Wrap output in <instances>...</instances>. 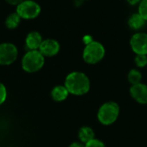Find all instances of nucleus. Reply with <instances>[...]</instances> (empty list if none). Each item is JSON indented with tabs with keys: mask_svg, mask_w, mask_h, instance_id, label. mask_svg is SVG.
Masks as SVG:
<instances>
[{
	"mask_svg": "<svg viewBox=\"0 0 147 147\" xmlns=\"http://www.w3.org/2000/svg\"><path fill=\"white\" fill-rule=\"evenodd\" d=\"M65 86L70 94L74 96H83L89 92L90 82L87 75L84 72L72 71L66 76Z\"/></svg>",
	"mask_w": 147,
	"mask_h": 147,
	"instance_id": "nucleus-1",
	"label": "nucleus"
},
{
	"mask_svg": "<svg viewBox=\"0 0 147 147\" xmlns=\"http://www.w3.org/2000/svg\"><path fill=\"white\" fill-rule=\"evenodd\" d=\"M45 63V57L39 50H29L22 59V69L28 73H34L40 71Z\"/></svg>",
	"mask_w": 147,
	"mask_h": 147,
	"instance_id": "nucleus-2",
	"label": "nucleus"
},
{
	"mask_svg": "<svg viewBox=\"0 0 147 147\" xmlns=\"http://www.w3.org/2000/svg\"><path fill=\"white\" fill-rule=\"evenodd\" d=\"M119 114V105L115 102H108L100 107L97 112V119L102 125L109 126L116 121Z\"/></svg>",
	"mask_w": 147,
	"mask_h": 147,
	"instance_id": "nucleus-3",
	"label": "nucleus"
},
{
	"mask_svg": "<svg viewBox=\"0 0 147 147\" xmlns=\"http://www.w3.org/2000/svg\"><path fill=\"white\" fill-rule=\"evenodd\" d=\"M105 56V48L98 41L92 40L87 44L83 52V59L87 64L95 65Z\"/></svg>",
	"mask_w": 147,
	"mask_h": 147,
	"instance_id": "nucleus-4",
	"label": "nucleus"
},
{
	"mask_svg": "<svg viewBox=\"0 0 147 147\" xmlns=\"http://www.w3.org/2000/svg\"><path fill=\"white\" fill-rule=\"evenodd\" d=\"M22 19H34L40 13V6L34 1L24 0L16 6V11Z\"/></svg>",
	"mask_w": 147,
	"mask_h": 147,
	"instance_id": "nucleus-5",
	"label": "nucleus"
},
{
	"mask_svg": "<svg viewBox=\"0 0 147 147\" xmlns=\"http://www.w3.org/2000/svg\"><path fill=\"white\" fill-rule=\"evenodd\" d=\"M18 51L16 47L12 43L0 44V65H9L17 59Z\"/></svg>",
	"mask_w": 147,
	"mask_h": 147,
	"instance_id": "nucleus-6",
	"label": "nucleus"
},
{
	"mask_svg": "<svg viewBox=\"0 0 147 147\" xmlns=\"http://www.w3.org/2000/svg\"><path fill=\"white\" fill-rule=\"evenodd\" d=\"M130 46L136 54L147 55V34L136 33L130 40Z\"/></svg>",
	"mask_w": 147,
	"mask_h": 147,
	"instance_id": "nucleus-7",
	"label": "nucleus"
},
{
	"mask_svg": "<svg viewBox=\"0 0 147 147\" xmlns=\"http://www.w3.org/2000/svg\"><path fill=\"white\" fill-rule=\"evenodd\" d=\"M59 44L57 40L53 39L43 40L39 51L44 57H53L58 54L59 52Z\"/></svg>",
	"mask_w": 147,
	"mask_h": 147,
	"instance_id": "nucleus-8",
	"label": "nucleus"
},
{
	"mask_svg": "<svg viewBox=\"0 0 147 147\" xmlns=\"http://www.w3.org/2000/svg\"><path fill=\"white\" fill-rule=\"evenodd\" d=\"M131 96L140 104H147V85L140 83L130 88Z\"/></svg>",
	"mask_w": 147,
	"mask_h": 147,
	"instance_id": "nucleus-9",
	"label": "nucleus"
},
{
	"mask_svg": "<svg viewBox=\"0 0 147 147\" xmlns=\"http://www.w3.org/2000/svg\"><path fill=\"white\" fill-rule=\"evenodd\" d=\"M43 41L42 36L40 35V33L36 31L30 32L27 37H26V47H28V51L29 50H39L41 43Z\"/></svg>",
	"mask_w": 147,
	"mask_h": 147,
	"instance_id": "nucleus-10",
	"label": "nucleus"
},
{
	"mask_svg": "<svg viewBox=\"0 0 147 147\" xmlns=\"http://www.w3.org/2000/svg\"><path fill=\"white\" fill-rule=\"evenodd\" d=\"M69 94L70 93L65 85H57L51 91V96L53 100L59 102L65 101L68 97Z\"/></svg>",
	"mask_w": 147,
	"mask_h": 147,
	"instance_id": "nucleus-11",
	"label": "nucleus"
},
{
	"mask_svg": "<svg viewBox=\"0 0 147 147\" xmlns=\"http://www.w3.org/2000/svg\"><path fill=\"white\" fill-rule=\"evenodd\" d=\"M78 139L83 144H86L89 141L95 139L94 130L90 127H82L78 131Z\"/></svg>",
	"mask_w": 147,
	"mask_h": 147,
	"instance_id": "nucleus-12",
	"label": "nucleus"
},
{
	"mask_svg": "<svg viewBox=\"0 0 147 147\" xmlns=\"http://www.w3.org/2000/svg\"><path fill=\"white\" fill-rule=\"evenodd\" d=\"M146 23V20L139 14H134L130 16L129 20H128V25L132 29L134 30H138L140 29Z\"/></svg>",
	"mask_w": 147,
	"mask_h": 147,
	"instance_id": "nucleus-13",
	"label": "nucleus"
},
{
	"mask_svg": "<svg viewBox=\"0 0 147 147\" xmlns=\"http://www.w3.org/2000/svg\"><path fill=\"white\" fill-rule=\"evenodd\" d=\"M21 19L22 18L19 16V15L16 12L11 13L6 17L5 25L9 29H14L18 27V25L21 22Z\"/></svg>",
	"mask_w": 147,
	"mask_h": 147,
	"instance_id": "nucleus-14",
	"label": "nucleus"
},
{
	"mask_svg": "<svg viewBox=\"0 0 147 147\" xmlns=\"http://www.w3.org/2000/svg\"><path fill=\"white\" fill-rule=\"evenodd\" d=\"M127 79L129 81V83L132 85H135L138 84L140 83H141V79H142V74L140 71L136 70V69H132L127 75Z\"/></svg>",
	"mask_w": 147,
	"mask_h": 147,
	"instance_id": "nucleus-15",
	"label": "nucleus"
},
{
	"mask_svg": "<svg viewBox=\"0 0 147 147\" xmlns=\"http://www.w3.org/2000/svg\"><path fill=\"white\" fill-rule=\"evenodd\" d=\"M134 62L138 67L143 68V67L146 66L147 56L146 55H143V54H137L135 59H134Z\"/></svg>",
	"mask_w": 147,
	"mask_h": 147,
	"instance_id": "nucleus-16",
	"label": "nucleus"
},
{
	"mask_svg": "<svg viewBox=\"0 0 147 147\" xmlns=\"http://www.w3.org/2000/svg\"><path fill=\"white\" fill-rule=\"evenodd\" d=\"M146 21H147V0H141L139 4L138 12Z\"/></svg>",
	"mask_w": 147,
	"mask_h": 147,
	"instance_id": "nucleus-17",
	"label": "nucleus"
},
{
	"mask_svg": "<svg viewBox=\"0 0 147 147\" xmlns=\"http://www.w3.org/2000/svg\"><path fill=\"white\" fill-rule=\"evenodd\" d=\"M84 147H106L104 143L99 140L96 139H93L92 140L89 141L88 143H86L84 145Z\"/></svg>",
	"mask_w": 147,
	"mask_h": 147,
	"instance_id": "nucleus-18",
	"label": "nucleus"
},
{
	"mask_svg": "<svg viewBox=\"0 0 147 147\" xmlns=\"http://www.w3.org/2000/svg\"><path fill=\"white\" fill-rule=\"evenodd\" d=\"M7 98V90L6 87L0 82V105H2Z\"/></svg>",
	"mask_w": 147,
	"mask_h": 147,
	"instance_id": "nucleus-19",
	"label": "nucleus"
},
{
	"mask_svg": "<svg viewBox=\"0 0 147 147\" xmlns=\"http://www.w3.org/2000/svg\"><path fill=\"white\" fill-rule=\"evenodd\" d=\"M8 3H9V4H12V5H18L19 3H21L22 1H24V0H5Z\"/></svg>",
	"mask_w": 147,
	"mask_h": 147,
	"instance_id": "nucleus-20",
	"label": "nucleus"
},
{
	"mask_svg": "<svg viewBox=\"0 0 147 147\" xmlns=\"http://www.w3.org/2000/svg\"><path fill=\"white\" fill-rule=\"evenodd\" d=\"M69 147H84L83 146V143H79V142H73L70 145Z\"/></svg>",
	"mask_w": 147,
	"mask_h": 147,
	"instance_id": "nucleus-21",
	"label": "nucleus"
},
{
	"mask_svg": "<svg viewBox=\"0 0 147 147\" xmlns=\"http://www.w3.org/2000/svg\"><path fill=\"white\" fill-rule=\"evenodd\" d=\"M92 40H92V38H91L90 36H88V35H87V36H85V37L84 38V43H85L86 45H87V44H89L90 42H91Z\"/></svg>",
	"mask_w": 147,
	"mask_h": 147,
	"instance_id": "nucleus-22",
	"label": "nucleus"
},
{
	"mask_svg": "<svg viewBox=\"0 0 147 147\" xmlns=\"http://www.w3.org/2000/svg\"><path fill=\"white\" fill-rule=\"evenodd\" d=\"M127 1L128 3L131 4V5H136V4H138V3H140L141 0H127Z\"/></svg>",
	"mask_w": 147,
	"mask_h": 147,
	"instance_id": "nucleus-23",
	"label": "nucleus"
}]
</instances>
